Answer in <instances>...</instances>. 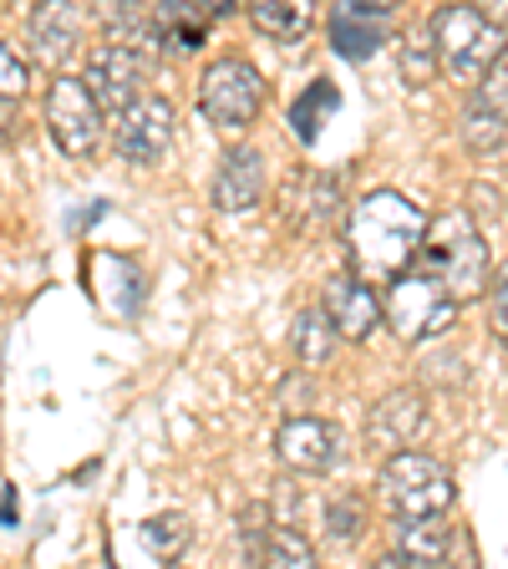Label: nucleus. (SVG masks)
Returning a JSON list of instances; mask_svg holds the SVG:
<instances>
[{"instance_id": "obj_10", "label": "nucleus", "mask_w": 508, "mask_h": 569, "mask_svg": "<svg viewBox=\"0 0 508 569\" xmlns=\"http://www.w3.org/2000/svg\"><path fill=\"white\" fill-rule=\"evenodd\" d=\"M173 128H178L173 102H168V97L142 92L138 102L118 112V128H112V148H118L122 163L148 168V163H158V158L173 148Z\"/></svg>"}, {"instance_id": "obj_17", "label": "nucleus", "mask_w": 508, "mask_h": 569, "mask_svg": "<svg viewBox=\"0 0 508 569\" xmlns=\"http://www.w3.org/2000/svg\"><path fill=\"white\" fill-rule=\"evenodd\" d=\"M387 41V11H371L361 0H341L331 11V47L346 61H371Z\"/></svg>"}, {"instance_id": "obj_29", "label": "nucleus", "mask_w": 508, "mask_h": 569, "mask_svg": "<svg viewBox=\"0 0 508 569\" xmlns=\"http://www.w3.org/2000/svg\"><path fill=\"white\" fill-rule=\"evenodd\" d=\"M474 97H478L484 107H494V112H504V118H508V51L484 71V77H478Z\"/></svg>"}, {"instance_id": "obj_31", "label": "nucleus", "mask_w": 508, "mask_h": 569, "mask_svg": "<svg viewBox=\"0 0 508 569\" xmlns=\"http://www.w3.org/2000/svg\"><path fill=\"white\" fill-rule=\"evenodd\" d=\"M306 371H310V367H296L290 377L280 381V402L290 407V412H310V402H316V387H310Z\"/></svg>"}, {"instance_id": "obj_4", "label": "nucleus", "mask_w": 508, "mask_h": 569, "mask_svg": "<svg viewBox=\"0 0 508 569\" xmlns=\"http://www.w3.org/2000/svg\"><path fill=\"white\" fill-rule=\"evenodd\" d=\"M452 498H458V483H452L448 462H438L432 452L402 448L381 458L377 473V503L391 513V519H427V513H448Z\"/></svg>"}, {"instance_id": "obj_30", "label": "nucleus", "mask_w": 508, "mask_h": 569, "mask_svg": "<svg viewBox=\"0 0 508 569\" xmlns=\"http://www.w3.org/2000/svg\"><path fill=\"white\" fill-rule=\"evenodd\" d=\"M488 331L508 346V264L494 270V284H488Z\"/></svg>"}, {"instance_id": "obj_23", "label": "nucleus", "mask_w": 508, "mask_h": 569, "mask_svg": "<svg viewBox=\"0 0 508 569\" xmlns=\"http://www.w3.org/2000/svg\"><path fill=\"white\" fill-rule=\"evenodd\" d=\"M158 6L163 0H97V21L112 41H138V36H153Z\"/></svg>"}, {"instance_id": "obj_21", "label": "nucleus", "mask_w": 508, "mask_h": 569, "mask_svg": "<svg viewBox=\"0 0 508 569\" xmlns=\"http://www.w3.org/2000/svg\"><path fill=\"white\" fill-rule=\"evenodd\" d=\"M341 341L346 336L336 331V320L326 316V306L320 310H300L296 316V326H290V351H296V361L300 367H326L336 351H341Z\"/></svg>"}, {"instance_id": "obj_32", "label": "nucleus", "mask_w": 508, "mask_h": 569, "mask_svg": "<svg viewBox=\"0 0 508 569\" xmlns=\"http://www.w3.org/2000/svg\"><path fill=\"white\" fill-rule=\"evenodd\" d=\"M474 6L488 16V21H498V26L508 31V0H474Z\"/></svg>"}, {"instance_id": "obj_34", "label": "nucleus", "mask_w": 508, "mask_h": 569, "mask_svg": "<svg viewBox=\"0 0 508 569\" xmlns=\"http://www.w3.org/2000/svg\"><path fill=\"white\" fill-rule=\"evenodd\" d=\"M0 503H6V529H16V483H6V498H0Z\"/></svg>"}, {"instance_id": "obj_6", "label": "nucleus", "mask_w": 508, "mask_h": 569, "mask_svg": "<svg viewBox=\"0 0 508 569\" xmlns=\"http://www.w3.org/2000/svg\"><path fill=\"white\" fill-rule=\"evenodd\" d=\"M265 97H270L265 77L245 57H219L199 77V112L209 118V128L229 132V138H239V132H249L260 122Z\"/></svg>"}, {"instance_id": "obj_25", "label": "nucleus", "mask_w": 508, "mask_h": 569, "mask_svg": "<svg viewBox=\"0 0 508 569\" xmlns=\"http://www.w3.org/2000/svg\"><path fill=\"white\" fill-rule=\"evenodd\" d=\"M458 132L462 142L474 148V153H498L508 138V118L504 112H494V107H484L474 92H468V107L458 112Z\"/></svg>"}, {"instance_id": "obj_5", "label": "nucleus", "mask_w": 508, "mask_h": 569, "mask_svg": "<svg viewBox=\"0 0 508 569\" xmlns=\"http://www.w3.org/2000/svg\"><path fill=\"white\" fill-rule=\"evenodd\" d=\"M432 36H438L442 71L458 77L462 87H478V77L508 51L504 26L488 21L474 0H452V6H442V11L432 16Z\"/></svg>"}, {"instance_id": "obj_7", "label": "nucleus", "mask_w": 508, "mask_h": 569, "mask_svg": "<svg viewBox=\"0 0 508 569\" xmlns=\"http://www.w3.org/2000/svg\"><path fill=\"white\" fill-rule=\"evenodd\" d=\"M102 112L97 92L87 87V77H67L57 71L47 87V132L67 158H92L102 148Z\"/></svg>"}, {"instance_id": "obj_28", "label": "nucleus", "mask_w": 508, "mask_h": 569, "mask_svg": "<svg viewBox=\"0 0 508 569\" xmlns=\"http://www.w3.org/2000/svg\"><path fill=\"white\" fill-rule=\"evenodd\" d=\"M26 87H31V71H26V61L16 57V47H6L0 51V97H6V112H16Z\"/></svg>"}, {"instance_id": "obj_11", "label": "nucleus", "mask_w": 508, "mask_h": 569, "mask_svg": "<svg viewBox=\"0 0 508 569\" xmlns=\"http://www.w3.org/2000/svg\"><path fill=\"white\" fill-rule=\"evenodd\" d=\"M87 87L97 92V102L118 118L122 107H132L142 92H148V57H142L132 41H107L102 51L87 57Z\"/></svg>"}, {"instance_id": "obj_24", "label": "nucleus", "mask_w": 508, "mask_h": 569, "mask_svg": "<svg viewBox=\"0 0 508 569\" xmlns=\"http://www.w3.org/2000/svg\"><path fill=\"white\" fill-rule=\"evenodd\" d=\"M336 107H341V92H336L331 77H316L310 82V92L300 97L296 107H290V132H296L300 142H316L320 128H326V118H331Z\"/></svg>"}, {"instance_id": "obj_19", "label": "nucleus", "mask_w": 508, "mask_h": 569, "mask_svg": "<svg viewBox=\"0 0 508 569\" xmlns=\"http://www.w3.org/2000/svg\"><path fill=\"white\" fill-rule=\"evenodd\" d=\"M209 26H213V16H203L193 0H163L153 21V41L168 57H193L209 41Z\"/></svg>"}, {"instance_id": "obj_9", "label": "nucleus", "mask_w": 508, "mask_h": 569, "mask_svg": "<svg viewBox=\"0 0 508 569\" xmlns=\"http://www.w3.org/2000/svg\"><path fill=\"white\" fill-rule=\"evenodd\" d=\"M275 458L300 478H320V473H336L346 462V442L326 417H310V412H290L275 432Z\"/></svg>"}, {"instance_id": "obj_26", "label": "nucleus", "mask_w": 508, "mask_h": 569, "mask_svg": "<svg viewBox=\"0 0 508 569\" xmlns=\"http://www.w3.org/2000/svg\"><path fill=\"white\" fill-rule=\"evenodd\" d=\"M397 67H402L407 87L432 82V71L442 67V57H438V36H432V26H412V31L402 36V47H397Z\"/></svg>"}, {"instance_id": "obj_20", "label": "nucleus", "mask_w": 508, "mask_h": 569, "mask_svg": "<svg viewBox=\"0 0 508 569\" xmlns=\"http://www.w3.org/2000/svg\"><path fill=\"white\" fill-rule=\"evenodd\" d=\"M452 549V529L442 513L427 519H397V545H391V565H442Z\"/></svg>"}, {"instance_id": "obj_8", "label": "nucleus", "mask_w": 508, "mask_h": 569, "mask_svg": "<svg viewBox=\"0 0 508 569\" xmlns=\"http://www.w3.org/2000/svg\"><path fill=\"white\" fill-rule=\"evenodd\" d=\"M275 213H280L285 234H296V239L326 234L331 224H341V213H346L341 178L320 173V168H296L280 183V193H275Z\"/></svg>"}, {"instance_id": "obj_16", "label": "nucleus", "mask_w": 508, "mask_h": 569, "mask_svg": "<svg viewBox=\"0 0 508 569\" xmlns=\"http://www.w3.org/2000/svg\"><path fill=\"white\" fill-rule=\"evenodd\" d=\"M209 199H213L219 213H249L255 209V203L265 199V153L260 148H249V142L229 148L225 163H219V173H213Z\"/></svg>"}, {"instance_id": "obj_2", "label": "nucleus", "mask_w": 508, "mask_h": 569, "mask_svg": "<svg viewBox=\"0 0 508 569\" xmlns=\"http://www.w3.org/2000/svg\"><path fill=\"white\" fill-rule=\"evenodd\" d=\"M417 264H427L432 274H442L462 306H468V300H488V284H494V254H488V239L478 234V224H474V213L468 209H448L427 224Z\"/></svg>"}, {"instance_id": "obj_15", "label": "nucleus", "mask_w": 508, "mask_h": 569, "mask_svg": "<svg viewBox=\"0 0 508 569\" xmlns=\"http://www.w3.org/2000/svg\"><path fill=\"white\" fill-rule=\"evenodd\" d=\"M239 539H245L249 565H275V569H310L316 565V549H310L306 533H300L296 523H275L270 513H265V523H260V509L245 513Z\"/></svg>"}, {"instance_id": "obj_1", "label": "nucleus", "mask_w": 508, "mask_h": 569, "mask_svg": "<svg viewBox=\"0 0 508 569\" xmlns=\"http://www.w3.org/2000/svg\"><path fill=\"white\" fill-rule=\"evenodd\" d=\"M427 219L407 193L397 189H377L367 199H356L346 213L341 244H346V264L371 284H391L402 270H412L427 239Z\"/></svg>"}, {"instance_id": "obj_18", "label": "nucleus", "mask_w": 508, "mask_h": 569, "mask_svg": "<svg viewBox=\"0 0 508 569\" xmlns=\"http://www.w3.org/2000/svg\"><path fill=\"white\" fill-rule=\"evenodd\" d=\"M245 11H249V26L260 36L290 47V41H306V36L316 31L320 0H245Z\"/></svg>"}, {"instance_id": "obj_33", "label": "nucleus", "mask_w": 508, "mask_h": 569, "mask_svg": "<svg viewBox=\"0 0 508 569\" xmlns=\"http://www.w3.org/2000/svg\"><path fill=\"white\" fill-rule=\"evenodd\" d=\"M193 6H199V11H203V16H213V21H225V16H229V11H235L239 0H193Z\"/></svg>"}, {"instance_id": "obj_27", "label": "nucleus", "mask_w": 508, "mask_h": 569, "mask_svg": "<svg viewBox=\"0 0 508 569\" xmlns=\"http://www.w3.org/2000/svg\"><path fill=\"white\" fill-rule=\"evenodd\" d=\"M367 533V503H361V493H341L326 503V539L331 545H356Z\"/></svg>"}, {"instance_id": "obj_22", "label": "nucleus", "mask_w": 508, "mask_h": 569, "mask_svg": "<svg viewBox=\"0 0 508 569\" xmlns=\"http://www.w3.org/2000/svg\"><path fill=\"white\" fill-rule=\"evenodd\" d=\"M138 545H142V555L158 559V565H173V559H183V549L193 545L189 513H153V519H142Z\"/></svg>"}, {"instance_id": "obj_35", "label": "nucleus", "mask_w": 508, "mask_h": 569, "mask_svg": "<svg viewBox=\"0 0 508 569\" xmlns=\"http://www.w3.org/2000/svg\"><path fill=\"white\" fill-rule=\"evenodd\" d=\"M361 6H371V11H391L397 0H361Z\"/></svg>"}, {"instance_id": "obj_13", "label": "nucleus", "mask_w": 508, "mask_h": 569, "mask_svg": "<svg viewBox=\"0 0 508 569\" xmlns=\"http://www.w3.org/2000/svg\"><path fill=\"white\" fill-rule=\"evenodd\" d=\"M87 16L77 0H41L26 21V41H31V57L47 71H61L71 61V51L82 47Z\"/></svg>"}, {"instance_id": "obj_12", "label": "nucleus", "mask_w": 508, "mask_h": 569, "mask_svg": "<svg viewBox=\"0 0 508 569\" xmlns=\"http://www.w3.org/2000/svg\"><path fill=\"white\" fill-rule=\"evenodd\" d=\"M422 427H427V397L417 387H391L367 412V442L381 458H391V452L412 448L422 438Z\"/></svg>"}, {"instance_id": "obj_3", "label": "nucleus", "mask_w": 508, "mask_h": 569, "mask_svg": "<svg viewBox=\"0 0 508 569\" xmlns=\"http://www.w3.org/2000/svg\"><path fill=\"white\" fill-rule=\"evenodd\" d=\"M381 310H387V326L397 341L422 346V341H438V336H448L452 326H458L462 300L452 296V284L442 280V274H432L427 264H412V270H402L387 284Z\"/></svg>"}, {"instance_id": "obj_14", "label": "nucleus", "mask_w": 508, "mask_h": 569, "mask_svg": "<svg viewBox=\"0 0 508 569\" xmlns=\"http://www.w3.org/2000/svg\"><path fill=\"white\" fill-rule=\"evenodd\" d=\"M320 306H326V316L336 320V331H341L346 341H367L381 320H387L377 284L361 280L356 270L351 274H331V280H326V290H320Z\"/></svg>"}]
</instances>
